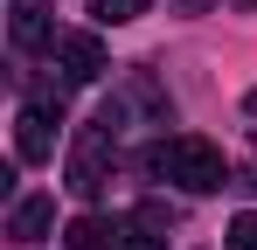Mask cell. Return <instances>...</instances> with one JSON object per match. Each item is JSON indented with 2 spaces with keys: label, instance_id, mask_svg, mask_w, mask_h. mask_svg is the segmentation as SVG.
<instances>
[{
  "label": "cell",
  "instance_id": "obj_9",
  "mask_svg": "<svg viewBox=\"0 0 257 250\" xmlns=\"http://www.w3.org/2000/svg\"><path fill=\"white\" fill-rule=\"evenodd\" d=\"M90 14H97V21H139L146 0H90Z\"/></svg>",
  "mask_w": 257,
  "mask_h": 250
},
{
  "label": "cell",
  "instance_id": "obj_10",
  "mask_svg": "<svg viewBox=\"0 0 257 250\" xmlns=\"http://www.w3.org/2000/svg\"><path fill=\"white\" fill-rule=\"evenodd\" d=\"M118 250H160V236H146V229H132V236H118Z\"/></svg>",
  "mask_w": 257,
  "mask_h": 250
},
{
  "label": "cell",
  "instance_id": "obj_2",
  "mask_svg": "<svg viewBox=\"0 0 257 250\" xmlns=\"http://www.w3.org/2000/svg\"><path fill=\"white\" fill-rule=\"evenodd\" d=\"M104 153H111V111L90 125L84 139H77V153H70V188L77 195H97L104 188Z\"/></svg>",
  "mask_w": 257,
  "mask_h": 250
},
{
  "label": "cell",
  "instance_id": "obj_4",
  "mask_svg": "<svg viewBox=\"0 0 257 250\" xmlns=\"http://www.w3.org/2000/svg\"><path fill=\"white\" fill-rule=\"evenodd\" d=\"M56 63H63L70 83H97L104 77V42L84 35V28H77V35H56Z\"/></svg>",
  "mask_w": 257,
  "mask_h": 250
},
{
  "label": "cell",
  "instance_id": "obj_8",
  "mask_svg": "<svg viewBox=\"0 0 257 250\" xmlns=\"http://www.w3.org/2000/svg\"><path fill=\"white\" fill-rule=\"evenodd\" d=\"M222 250H257V208H243V215L222 229Z\"/></svg>",
  "mask_w": 257,
  "mask_h": 250
},
{
  "label": "cell",
  "instance_id": "obj_6",
  "mask_svg": "<svg viewBox=\"0 0 257 250\" xmlns=\"http://www.w3.org/2000/svg\"><path fill=\"white\" fill-rule=\"evenodd\" d=\"M14 49H42L49 42V14H42V0H14Z\"/></svg>",
  "mask_w": 257,
  "mask_h": 250
},
{
  "label": "cell",
  "instance_id": "obj_3",
  "mask_svg": "<svg viewBox=\"0 0 257 250\" xmlns=\"http://www.w3.org/2000/svg\"><path fill=\"white\" fill-rule=\"evenodd\" d=\"M14 160H28V167L56 160V118L42 104H21V118H14Z\"/></svg>",
  "mask_w": 257,
  "mask_h": 250
},
{
  "label": "cell",
  "instance_id": "obj_5",
  "mask_svg": "<svg viewBox=\"0 0 257 250\" xmlns=\"http://www.w3.org/2000/svg\"><path fill=\"white\" fill-rule=\"evenodd\" d=\"M49 222H56V202H49V195H21V202H14V215H7V229H14L21 243H42Z\"/></svg>",
  "mask_w": 257,
  "mask_h": 250
},
{
  "label": "cell",
  "instance_id": "obj_11",
  "mask_svg": "<svg viewBox=\"0 0 257 250\" xmlns=\"http://www.w3.org/2000/svg\"><path fill=\"white\" fill-rule=\"evenodd\" d=\"M243 111H250V118H257V90H250V97H243Z\"/></svg>",
  "mask_w": 257,
  "mask_h": 250
},
{
  "label": "cell",
  "instance_id": "obj_1",
  "mask_svg": "<svg viewBox=\"0 0 257 250\" xmlns=\"http://www.w3.org/2000/svg\"><path fill=\"white\" fill-rule=\"evenodd\" d=\"M153 174H160V181H174V188H188V195H215V188L229 181L222 146H215V139H202V132L160 139V146H153Z\"/></svg>",
  "mask_w": 257,
  "mask_h": 250
},
{
  "label": "cell",
  "instance_id": "obj_7",
  "mask_svg": "<svg viewBox=\"0 0 257 250\" xmlns=\"http://www.w3.org/2000/svg\"><path fill=\"white\" fill-rule=\"evenodd\" d=\"M104 236H118V229H104L97 215H77L70 222V250H104Z\"/></svg>",
  "mask_w": 257,
  "mask_h": 250
}]
</instances>
